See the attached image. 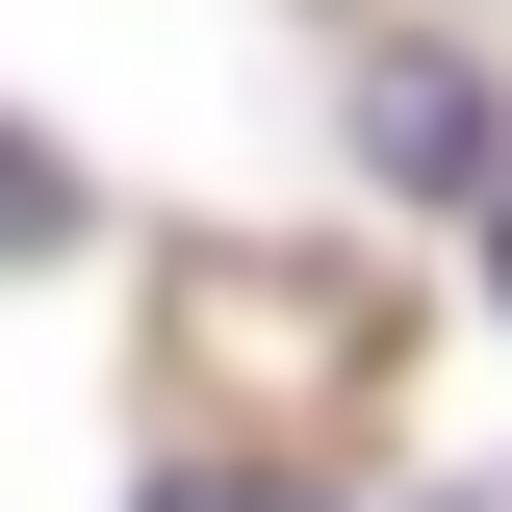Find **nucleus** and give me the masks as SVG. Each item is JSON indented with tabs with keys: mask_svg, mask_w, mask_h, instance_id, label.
<instances>
[{
	"mask_svg": "<svg viewBox=\"0 0 512 512\" xmlns=\"http://www.w3.org/2000/svg\"><path fill=\"white\" fill-rule=\"evenodd\" d=\"M359 154H384V180H487V103H461V77H384Z\"/></svg>",
	"mask_w": 512,
	"mask_h": 512,
	"instance_id": "obj_1",
	"label": "nucleus"
},
{
	"mask_svg": "<svg viewBox=\"0 0 512 512\" xmlns=\"http://www.w3.org/2000/svg\"><path fill=\"white\" fill-rule=\"evenodd\" d=\"M52 231H77V180L26 154V128H0V256H52Z\"/></svg>",
	"mask_w": 512,
	"mask_h": 512,
	"instance_id": "obj_2",
	"label": "nucleus"
},
{
	"mask_svg": "<svg viewBox=\"0 0 512 512\" xmlns=\"http://www.w3.org/2000/svg\"><path fill=\"white\" fill-rule=\"evenodd\" d=\"M154 512H282V487H154Z\"/></svg>",
	"mask_w": 512,
	"mask_h": 512,
	"instance_id": "obj_3",
	"label": "nucleus"
},
{
	"mask_svg": "<svg viewBox=\"0 0 512 512\" xmlns=\"http://www.w3.org/2000/svg\"><path fill=\"white\" fill-rule=\"evenodd\" d=\"M487 282H512V180H487Z\"/></svg>",
	"mask_w": 512,
	"mask_h": 512,
	"instance_id": "obj_4",
	"label": "nucleus"
},
{
	"mask_svg": "<svg viewBox=\"0 0 512 512\" xmlns=\"http://www.w3.org/2000/svg\"><path fill=\"white\" fill-rule=\"evenodd\" d=\"M436 512H487V487H436Z\"/></svg>",
	"mask_w": 512,
	"mask_h": 512,
	"instance_id": "obj_5",
	"label": "nucleus"
}]
</instances>
